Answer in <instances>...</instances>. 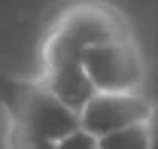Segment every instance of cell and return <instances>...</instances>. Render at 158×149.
Listing matches in <instances>:
<instances>
[{"label": "cell", "mask_w": 158, "mask_h": 149, "mask_svg": "<svg viewBox=\"0 0 158 149\" xmlns=\"http://www.w3.org/2000/svg\"><path fill=\"white\" fill-rule=\"evenodd\" d=\"M37 79H40V82H43L52 94H55V97H58L64 107H70L73 113H82L85 107H88V100L98 94L82 64L49 67V70H40Z\"/></svg>", "instance_id": "5"}, {"label": "cell", "mask_w": 158, "mask_h": 149, "mask_svg": "<svg viewBox=\"0 0 158 149\" xmlns=\"http://www.w3.org/2000/svg\"><path fill=\"white\" fill-rule=\"evenodd\" d=\"M82 67L98 94H146L149 64L137 37L110 40L82 58Z\"/></svg>", "instance_id": "3"}, {"label": "cell", "mask_w": 158, "mask_h": 149, "mask_svg": "<svg viewBox=\"0 0 158 149\" xmlns=\"http://www.w3.org/2000/svg\"><path fill=\"white\" fill-rule=\"evenodd\" d=\"M134 37L131 19L110 0H70L49 21L40 43V70L82 64L94 46Z\"/></svg>", "instance_id": "1"}, {"label": "cell", "mask_w": 158, "mask_h": 149, "mask_svg": "<svg viewBox=\"0 0 158 149\" xmlns=\"http://www.w3.org/2000/svg\"><path fill=\"white\" fill-rule=\"evenodd\" d=\"M100 149H149V122L100 137Z\"/></svg>", "instance_id": "6"}, {"label": "cell", "mask_w": 158, "mask_h": 149, "mask_svg": "<svg viewBox=\"0 0 158 149\" xmlns=\"http://www.w3.org/2000/svg\"><path fill=\"white\" fill-rule=\"evenodd\" d=\"M58 149H100V140H98V137H91L88 131L79 128L76 134L64 137V140L58 143Z\"/></svg>", "instance_id": "7"}, {"label": "cell", "mask_w": 158, "mask_h": 149, "mask_svg": "<svg viewBox=\"0 0 158 149\" xmlns=\"http://www.w3.org/2000/svg\"><path fill=\"white\" fill-rule=\"evenodd\" d=\"M0 110L6 116L9 131H19L55 146L82 128L79 113L64 107L37 76L34 79L0 76Z\"/></svg>", "instance_id": "2"}, {"label": "cell", "mask_w": 158, "mask_h": 149, "mask_svg": "<svg viewBox=\"0 0 158 149\" xmlns=\"http://www.w3.org/2000/svg\"><path fill=\"white\" fill-rule=\"evenodd\" d=\"M152 113H155V104L149 94H94L88 107L79 113V122H82V131L100 140L122 128L149 122Z\"/></svg>", "instance_id": "4"}, {"label": "cell", "mask_w": 158, "mask_h": 149, "mask_svg": "<svg viewBox=\"0 0 158 149\" xmlns=\"http://www.w3.org/2000/svg\"><path fill=\"white\" fill-rule=\"evenodd\" d=\"M152 104L158 107V82H155V97H152Z\"/></svg>", "instance_id": "9"}, {"label": "cell", "mask_w": 158, "mask_h": 149, "mask_svg": "<svg viewBox=\"0 0 158 149\" xmlns=\"http://www.w3.org/2000/svg\"><path fill=\"white\" fill-rule=\"evenodd\" d=\"M149 149H158V107L149 119Z\"/></svg>", "instance_id": "8"}]
</instances>
